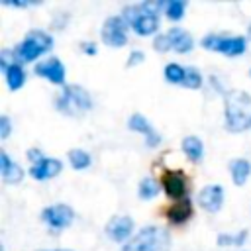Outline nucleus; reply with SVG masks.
<instances>
[{"mask_svg":"<svg viewBox=\"0 0 251 251\" xmlns=\"http://www.w3.org/2000/svg\"><path fill=\"white\" fill-rule=\"evenodd\" d=\"M167 2L147 0L141 4H129L122 10V18L129 27L135 29L137 35H151L159 29V12L165 10Z\"/></svg>","mask_w":251,"mask_h":251,"instance_id":"1","label":"nucleus"},{"mask_svg":"<svg viewBox=\"0 0 251 251\" xmlns=\"http://www.w3.org/2000/svg\"><path fill=\"white\" fill-rule=\"evenodd\" d=\"M226 129L241 133L251 129V96L245 90H229L224 100Z\"/></svg>","mask_w":251,"mask_h":251,"instance_id":"2","label":"nucleus"},{"mask_svg":"<svg viewBox=\"0 0 251 251\" xmlns=\"http://www.w3.org/2000/svg\"><path fill=\"white\" fill-rule=\"evenodd\" d=\"M171 249V235L161 226H145L141 227L122 251H169Z\"/></svg>","mask_w":251,"mask_h":251,"instance_id":"3","label":"nucleus"},{"mask_svg":"<svg viewBox=\"0 0 251 251\" xmlns=\"http://www.w3.org/2000/svg\"><path fill=\"white\" fill-rule=\"evenodd\" d=\"M55 108L65 116L78 118L92 108V98L86 88L78 84H65L59 96L55 98Z\"/></svg>","mask_w":251,"mask_h":251,"instance_id":"4","label":"nucleus"},{"mask_svg":"<svg viewBox=\"0 0 251 251\" xmlns=\"http://www.w3.org/2000/svg\"><path fill=\"white\" fill-rule=\"evenodd\" d=\"M53 47V37L47 31L41 29H31L27 31V35L16 45L14 53L18 57V61H33L39 55L47 53Z\"/></svg>","mask_w":251,"mask_h":251,"instance_id":"5","label":"nucleus"},{"mask_svg":"<svg viewBox=\"0 0 251 251\" xmlns=\"http://www.w3.org/2000/svg\"><path fill=\"white\" fill-rule=\"evenodd\" d=\"M202 47L208 51H216V53H224L227 57H235L245 53L247 49V41L241 35H220V33H208L206 37H202Z\"/></svg>","mask_w":251,"mask_h":251,"instance_id":"6","label":"nucleus"},{"mask_svg":"<svg viewBox=\"0 0 251 251\" xmlns=\"http://www.w3.org/2000/svg\"><path fill=\"white\" fill-rule=\"evenodd\" d=\"M161 188L175 202L188 198V190H190L188 188V178H186L184 171H180V169H167L161 175Z\"/></svg>","mask_w":251,"mask_h":251,"instance_id":"7","label":"nucleus"},{"mask_svg":"<svg viewBox=\"0 0 251 251\" xmlns=\"http://www.w3.org/2000/svg\"><path fill=\"white\" fill-rule=\"evenodd\" d=\"M102 41L110 47H122L127 41V22L122 16H110L102 25Z\"/></svg>","mask_w":251,"mask_h":251,"instance_id":"8","label":"nucleus"},{"mask_svg":"<svg viewBox=\"0 0 251 251\" xmlns=\"http://www.w3.org/2000/svg\"><path fill=\"white\" fill-rule=\"evenodd\" d=\"M41 220L47 226H51L53 229H65L73 224L75 212L69 204H53V206H47L41 212Z\"/></svg>","mask_w":251,"mask_h":251,"instance_id":"9","label":"nucleus"},{"mask_svg":"<svg viewBox=\"0 0 251 251\" xmlns=\"http://www.w3.org/2000/svg\"><path fill=\"white\" fill-rule=\"evenodd\" d=\"M104 231H106V235L112 241H116V243H127L133 237L131 235V231H133V220L129 216H114L106 224Z\"/></svg>","mask_w":251,"mask_h":251,"instance_id":"10","label":"nucleus"},{"mask_svg":"<svg viewBox=\"0 0 251 251\" xmlns=\"http://www.w3.org/2000/svg\"><path fill=\"white\" fill-rule=\"evenodd\" d=\"M35 75L51 80L53 84H65V65L57 57H47L35 65Z\"/></svg>","mask_w":251,"mask_h":251,"instance_id":"11","label":"nucleus"},{"mask_svg":"<svg viewBox=\"0 0 251 251\" xmlns=\"http://www.w3.org/2000/svg\"><path fill=\"white\" fill-rule=\"evenodd\" d=\"M198 204L206 212H210V214L220 212V208L224 204V188L220 184H208V186H204L198 192Z\"/></svg>","mask_w":251,"mask_h":251,"instance_id":"12","label":"nucleus"},{"mask_svg":"<svg viewBox=\"0 0 251 251\" xmlns=\"http://www.w3.org/2000/svg\"><path fill=\"white\" fill-rule=\"evenodd\" d=\"M127 127H129L131 131L143 133L147 147H157V145L161 143V135L153 129V126H151V124L147 122V118L141 116V114H131L129 120H127Z\"/></svg>","mask_w":251,"mask_h":251,"instance_id":"13","label":"nucleus"},{"mask_svg":"<svg viewBox=\"0 0 251 251\" xmlns=\"http://www.w3.org/2000/svg\"><path fill=\"white\" fill-rule=\"evenodd\" d=\"M61 171H63V161H59V159H55V157H43V159H39L35 165H31L29 175H31L35 180H47V178L57 176Z\"/></svg>","mask_w":251,"mask_h":251,"instance_id":"14","label":"nucleus"},{"mask_svg":"<svg viewBox=\"0 0 251 251\" xmlns=\"http://www.w3.org/2000/svg\"><path fill=\"white\" fill-rule=\"evenodd\" d=\"M0 173H2V180L8 184H16L24 178V171L18 163H14L6 151H0Z\"/></svg>","mask_w":251,"mask_h":251,"instance_id":"15","label":"nucleus"},{"mask_svg":"<svg viewBox=\"0 0 251 251\" xmlns=\"http://www.w3.org/2000/svg\"><path fill=\"white\" fill-rule=\"evenodd\" d=\"M167 218L171 224H184L188 222V218L192 216V204H190V198H184V200H176L175 204H171L167 210H165Z\"/></svg>","mask_w":251,"mask_h":251,"instance_id":"16","label":"nucleus"},{"mask_svg":"<svg viewBox=\"0 0 251 251\" xmlns=\"http://www.w3.org/2000/svg\"><path fill=\"white\" fill-rule=\"evenodd\" d=\"M167 35H169V39L173 43V51H176V53H188L192 49V45H194L192 35L182 27H171L167 31Z\"/></svg>","mask_w":251,"mask_h":251,"instance_id":"17","label":"nucleus"},{"mask_svg":"<svg viewBox=\"0 0 251 251\" xmlns=\"http://www.w3.org/2000/svg\"><path fill=\"white\" fill-rule=\"evenodd\" d=\"M4 71V78H6V84L10 90H20L25 82V71L22 67V63H14V65H8Z\"/></svg>","mask_w":251,"mask_h":251,"instance_id":"18","label":"nucleus"},{"mask_svg":"<svg viewBox=\"0 0 251 251\" xmlns=\"http://www.w3.org/2000/svg\"><path fill=\"white\" fill-rule=\"evenodd\" d=\"M229 173H231V180L237 186H243L251 175V163L247 159H233L229 163Z\"/></svg>","mask_w":251,"mask_h":251,"instance_id":"19","label":"nucleus"},{"mask_svg":"<svg viewBox=\"0 0 251 251\" xmlns=\"http://www.w3.org/2000/svg\"><path fill=\"white\" fill-rule=\"evenodd\" d=\"M180 147H182L184 155H186L192 163H198V161L202 159V155H204V145H202L200 137H196V135H186V137L182 139Z\"/></svg>","mask_w":251,"mask_h":251,"instance_id":"20","label":"nucleus"},{"mask_svg":"<svg viewBox=\"0 0 251 251\" xmlns=\"http://www.w3.org/2000/svg\"><path fill=\"white\" fill-rule=\"evenodd\" d=\"M67 157H69L71 167H73V169H76V171L88 169V167H90V163H92V157H90L84 149H71V151L67 153Z\"/></svg>","mask_w":251,"mask_h":251,"instance_id":"21","label":"nucleus"},{"mask_svg":"<svg viewBox=\"0 0 251 251\" xmlns=\"http://www.w3.org/2000/svg\"><path fill=\"white\" fill-rule=\"evenodd\" d=\"M159 188H161V184H159L153 176H145V178L139 182V198L151 200V198H155V196L159 194Z\"/></svg>","mask_w":251,"mask_h":251,"instance_id":"22","label":"nucleus"},{"mask_svg":"<svg viewBox=\"0 0 251 251\" xmlns=\"http://www.w3.org/2000/svg\"><path fill=\"white\" fill-rule=\"evenodd\" d=\"M184 10H186V0H169L165 4V14L173 22L180 20L184 16Z\"/></svg>","mask_w":251,"mask_h":251,"instance_id":"23","label":"nucleus"},{"mask_svg":"<svg viewBox=\"0 0 251 251\" xmlns=\"http://www.w3.org/2000/svg\"><path fill=\"white\" fill-rule=\"evenodd\" d=\"M184 75H186V69H184V67H180L178 63H169V65L165 67V78H167V82L182 84Z\"/></svg>","mask_w":251,"mask_h":251,"instance_id":"24","label":"nucleus"},{"mask_svg":"<svg viewBox=\"0 0 251 251\" xmlns=\"http://www.w3.org/2000/svg\"><path fill=\"white\" fill-rule=\"evenodd\" d=\"M182 86H184V88H190V90H196V88L202 86V75L198 73V69H194V67H188V69H186Z\"/></svg>","mask_w":251,"mask_h":251,"instance_id":"25","label":"nucleus"},{"mask_svg":"<svg viewBox=\"0 0 251 251\" xmlns=\"http://www.w3.org/2000/svg\"><path fill=\"white\" fill-rule=\"evenodd\" d=\"M247 239V229L239 231L237 235H229V233H220L218 235V245H243Z\"/></svg>","mask_w":251,"mask_h":251,"instance_id":"26","label":"nucleus"},{"mask_svg":"<svg viewBox=\"0 0 251 251\" xmlns=\"http://www.w3.org/2000/svg\"><path fill=\"white\" fill-rule=\"evenodd\" d=\"M153 47H155V51H159V53H167V51L173 49V43H171V39H169L167 33H159V35L153 39Z\"/></svg>","mask_w":251,"mask_h":251,"instance_id":"27","label":"nucleus"},{"mask_svg":"<svg viewBox=\"0 0 251 251\" xmlns=\"http://www.w3.org/2000/svg\"><path fill=\"white\" fill-rule=\"evenodd\" d=\"M10 131H12V122H10V118L4 114V116L0 118V139H6V137L10 135Z\"/></svg>","mask_w":251,"mask_h":251,"instance_id":"28","label":"nucleus"},{"mask_svg":"<svg viewBox=\"0 0 251 251\" xmlns=\"http://www.w3.org/2000/svg\"><path fill=\"white\" fill-rule=\"evenodd\" d=\"M143 59H145L143 51H131V53H129V59H127V67H135V65H139Z\"/></svg>","mask_w":251,"mask_h":251,"instance_id":"29","label":"nucleus"},{"mask_svg":"<svg viewBox=\"0 0 251 251\" xmlns=\"http://www.w3.org/2000/svg\"><path fill=\"white\" fill-rule=\"evenodd\" d=\"M80 47H82V51H84L86 55H96V43H92V41H84Z\"/></svg>","mask_w":251,"mask_h":251,"instance_id":"30","label":"nucleus"},{"mask_svg":"<svg viewBox=\"0 0 251 251\" xmlns=\"http://www.w3.org/2000/svg\"><path fill=\"white\" fill-rule=\"evenodd\" d=\"M51 251H71V249H51Z\"/></svg>","mask_w":251,"mask_h":251,"instance_id":"31","label":"nucleus"},{"mask_svg":"<svg viewBox=\"0 0 251 251\" xmlns=\"http://www.w3.org/2000/svg\"><path fill=\"white\" fill-rule=\"evenodd\" d=\"M247 35H249V37H251V25H249V33H247Z\"/></svg>","mask_w":251,"mask_h":251,"instance_id":"32","label":"nucleus"}]
</instances>
